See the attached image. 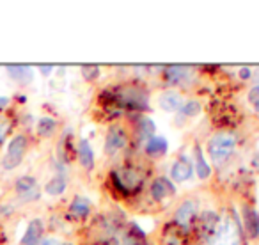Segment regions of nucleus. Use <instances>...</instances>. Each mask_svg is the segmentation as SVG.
<instances>
[{
    "instance_id": "obj_1",
    "label": "nucleus",
    "mask_w": 259,
    "mask_h": 245,
    "mask_svg": "<svg viewBox=\"0 0 259 245\" xmlns=\"http://www.w3.org/2000/svg\"><path fill=\"white\" fill-rule=\"evenodd\" d=\"M238 144L236 134L233 132H215L208 141V155L215 166H222L229 160Z\"/></svg>"
},
{
    "instance_id": "obj_2",
    "label": "nucleus",
    "mask_w": 259,
    "mask_h": 245,
    "mask_svg": "<svg viewBox=\"0 0 259 245\" xmlns=\"http://www.w3.org/2000/svg\"><path fill=\"white\" fill-rule=\"evenodd\" d=\"M110 176L114 181V187L124 195L137 194L144 185V174L135 166H121L119 169L112 171Z\"/></svg>"
},
{
    "instance_id": "obj_3",
    "label": "nucleus",
    "mask_w": 259,
    "mask_h": 245,
    "mask_svg": "<svg viewBox=\"0 0 259 245\" xmlns=\"http://www.w3.org/2000/svg\"><path fill=\"white\" fill-rule=\"evenodd\" d=\"M213 245H241V227L236 217L227 215L219 220Z\"/></svg>"
},
{
    "instance_id": "obj_4",
    "label": "nucleus",
    "mask_w": 259,
    "mask_h": 245,
    "mask_svg": "<svg viewBox=\"0 0 259 245\" xmlns=\"http://www.w3.org/2000/svg\"><path fill=\"white\" fill-rule=\"evenodd\" d=\"M128 141H130V135H128V130H126L122 125L115 123V125H110L107 130V135H105V153L108 156H114L117 155L119 151L128 146Z\"/></svg>"
},
{
    "instance_id": "obj_5",
    "label": "nucleus",
    "mask_w": 259,
    "mask_h": 245,
    "mask_svg": "<svg viewBox=\"0 0 259 245\" xmlns=\"http://www.w3.org/2000/svg\"><path fill=\"white\" fill-rule=\"evenodd\" d=\"M29 148V141H27L25 135L18 134L9 141L8 146V153H6L4 158V167L6 169H15L22 164L23 156H25V151Z\"/></svg>"
},
{
    "instance_id": "obj_6",
    "label": "nucleus",
    "mask_w": 259,
    "mask_h": 245,
    "mask_svg": "<svg viewBox=\"0 0 259 245\" xmlns=\"http://www.w3.org/2000/svg\"><path fill=\"white\" fill-rule=\"evenodd\" d=\"M197 212H199L197 199H185V201L176 208L174 222H176L181 229H188V227L194 224V220L197 219Z\"/></svg>"
},
{
    "instance_id": "obj_7",
    "label": "nucleus",
    "mask_w": 259,
    "mask_h": 245,
    "mask_svg": "<svg viewBox=\"0 0 259 245\" xmlns=\"http://www.w3.org/2000/svg\"><path fill=\"white\" fill-rule=\"evenodd\" d=\"M163 76H165V82L169 84V86L187 87V86H190V82L194 80L195 73H194V69L188 68V66L178 64V66H167Z\"/></svg>"
},
{
    "instance_id": "obj_8",
    "label": "nucleus",
    "mask_w": 259,
    "mask_h": 245,
    "mask_svg": "<svg viewBox=\"0 0 259 245\" xmlns=\"http://www.w3.org/2000/svg\"><path fill=\"white\" fill-rule=\"evenodd\" d=\"M149 194L151 197L155 199L156 202H162L165 201L167 197H172L176 194V187L170 180H167L165 176H158L151 181L149 185Z\"/></svg>"
},
{
    "instance_id": "obj_9",
    "label": "nucleus",
    "mask_w": 259,
    "mask_h": 245,
    "mask_svg": "<svg viewBox=\"0 0 259 245\" xmlns=\"http://www.w3.org/2000/svg\"><path fill=\"white\" fill-rule=\"evenodd\" d=\"M194 174V167H192V160L188 156L181 155L176 162L170 166V178L174 183H185L188 181Z\"/></svg>"
},
{
    "instance_id": "obj_10",
    "label": "nucleus",
    "mask_w": 259,
    "mask_h": 245,
    "mask_svg": "<svg viewBox=\"0 0 259 245\" xmlns=\"http://www.w3.org/2000/svg\"><path fill=\"white\" fill-rule=\"evenodd\" d=\"M185 103V98L180 91L176 89H167L158 96V105L165 112H180Z\"/></svg>"
},
{
    "instance_id": "obj_11",
    "label": "nucleus",
    "mask_w": 259,
    "mask_h": 245,
    "mask_svg": "<svg viewBox=\"0 0 259 245\" xmlns=\"http://www.w3.org/2000/svg\"><path fill=\"white\" fill-rule=\"evenodd\" d=\"M16 192L23 201H34L39 197V188H37V181L32 176H22L16 181Z\"/></svg>"
},
{
    "instance_id": "obj_12",
    "label": "nucleus",
    "mask_w": 259,
    "mask_h": 245,
    "mask_svg": "<svg viewBox=\"0 0 259 245\" xmlns=\"http://www.w3.org/2000/svg\"><path fill=\"white\" fill-rule=\"evenodd\" d=\"M45 233V224L41 219H34L29 222L25 229V234L22 238V245H37L43 238Z\"/></svg>"
},
{
    "instance_id": "obj_13",
    "label": "nucleus",
    "mask_w": 259,
    "mask_h": 245,
    "mask_svg": "<svg viewBox=\"0 0 259 245\" xmlns=\"http://www.w3.org/2000/svg\"><path fill=\"white\" fill-rule=\"evenodd\" d=\"M155 132H156L155 121H153L149 115H139L137 121H135V134H137V137L141 139L144 144L151 137H155Z\"/></svg>"
},
{
    "instance_id": "obj_14",
    "label": "nucleus",
    "mask_w": 259,
    "mask_h": 245,
    "mask_svg": "<svg viewBox=\"0 0 259 245\" xmlns=\"http://www.w3.org/2000/svg\"><path fill=\"white\" fill-rule=\"evenodd\" d=\"M241 217H243V231L247 238H257V212L250 205H243Z\"/></svg>"
},
{
    "instance_id": "obj_15",
    "label": "nucleus",
    "mask_w": 259,
    "mask_h": 245,
    "mask_svg": "<svg viewBox=\"0 0 259 245\" xmlns=\"http://www.w3.org/2000/svg\"><path fill=\"white\" fill-rule=\"evenodd\" d=\"M76 158H78L80 166L85 171H93L94 169V151L91 148L89 141L82 139L76 146Z\"/></svg>"
},
{
    "instance_id": "obj_16",
    "label": "nucleus",
    "mask_w": 259,
    "mask_h": 245,
    "mask_svg": "<svg viewBox=\"0 0 259 245\" xmlns=\"http://www.w3.org/2000/svg\"><path fill=\"white\" fill-rule=\"evenodd\" d=\"M167 149H169V142H167V139L165 137H158V135L151 137L144 144L146 155L153 156V158H156V156H163L167 153Z\"/></svg>"
},
{
    "instance_id": "obj_17",
    "label": "nucleus",
    "mask_w": 259,
    "mask_h": 245,
    "mask_svg": "<svg viewBox=\"0 0 259 245\" xmlns=\"http://www.w3.org/2000/svg\"><path fill=\"white\" fill-rule=\"evenodd\" d=\"M194 162H195V173H197V176L201 178V180H209V176H211V167L206 162L204 153H202L199 144L194 146Z\"/></svg>"
},
{
    "instance_id": "obj_18",
    "label": "nucleus",
    "mask_w": 259,
    "mask_h": 245,
    "mask_svg": "<svg viewBox=\"0 0 259 245\" xmlns=\"http://www.w3.org/2000/svg\"><path fill=\"white\" fill-rule=\"evenodd\" d=\"M8 73L13 80H16V82H20V84H29L34 76L30 66H20V64L8 66Z\"/></svg>"
},
{
    "instance_id": "obj_19",
    "label": "nucleus",
    "mask_w": 259,
    "mask_h": 245,
    "mask_svg": "<svg viewBox=\"0 0 259 245\" xmlns=\"http://www.w3.org/2000/svg\"><path fill=\"white\" fill-rule=\"evenodd\" d=\"M69 213L78 219H85L91 215V202L85 197H75L69 205Z\"/></svg>"
},
{
    "instance_id": "obj_20",
    "label": "nucleus",
    "mask_w": 259,
    "mask_h": 245,
    "mask_svg": "<svg viewBox=\"0 0 259 245\" xmlns=\"http://www.w3.org/2000/svg\"><path fill=\"white\" fill-rule=\"evenodd\" d=\"M36 130L41 137H52L55 134V130H57V121L54 117H50V115H45V117H41L37 121Z\"/></svg>"
},
{
    "instance_id": "obj_21",
    "label": "nucleus",
    "mask_w": 259,
    "mask_h": 245,
    "mask_svg": "<svg viewBox=\"0 0 259 245\" xmlns=\"http://www.w3.org/2000/svg\"><path fill=\"white\" fill-rule=\"evenodd\" d=\"M66 187H68V181H66L64 176H55L45 185V192L48 195H61L64 194Z\"/></svg>"
},
{
    "instance_id": "obj_22",
    "label": "nucleus",
    "mask_w": 259,
    "mask_h": 245,
    "mask_svg": "<svg viewBox=\"0 0 259 245\" xmlns=\"http://www.w3.org/2000/svg\"><path fill=\"white\" fill-rule=\"evenodd\" d=\"M202 110L201 103H199L197 100H188L183 103V107H181L180 114L185 115V117H195V115H199Z\"/></svg>"
},
{
    "instance_id": "obj_23",
    "label": "nucleus",
    "mask_w": 259,
    "mask_h": 245,
    "mask_svg": "<svg viewBox=\"0 0 259 245\" xmlns=\"http://www.w3.org/2000/svg\"><path fill=\"white\" fill-rule=\"evenodd\" d=\"M247 100H248V103H250L252 107L255 108V112H259V84H257V86H254L250 91H248Z\"/></svg>"
},
{
    "instance_id": "obj_24",
    "label": "nucleus",
    "mask_w": 259,
    "mask_h": 245,
    "mask_svg": "<svg viewBox=\"0 0 259 245\" xmlns=\"http://www.w3.org/2000/svg\"><path fill=\"white\" fill-rule=\"evenodd\" d=\"M82 71L87 80H94L100 76V68H98V66H83Z\"/></svg>"
},
{
    "instance_id": "obj_25",
    "label": "nucleus",
    "mask_w": 259,
    "mask_h": 245,
    "mask_svg": "<svg viewBox=\"0 0 259 245\" xmlns=\"http://www.w3.org/2000/svg\"><path fill=\"white\" fill-rule=\"evenodd\" d=\"M240 76H241L243 80H248V78L252 76V69H250V68H241V69H240Z\"/></svg>"
},
{
    "instance_id": "obj_26",
    "label": "nucleus",
    "mask_w": 259,
    "mask_h": 245,
    "mask_svg": "<svg viewBox=\"0 0 259 245\" xmlns=\"http://www.w3.org/2000/svg\"><path fill=\"white\" fill-rule=\"evenodd\" d=\"M6 132H8V125H6L4 121H0V142L4 141V137H6Z\"/></svg>"
},
{
    "instance_id": "obj_27",
    "label": "nucleus",
    "mask_w": 259,
    "mask_h": 245,
    "mask_svg": "<svg viewBox=\"0 0 259 245\" xmlns=\"http://www.w3.org/2000/svg\"><path fill=\"white\" fill-rule=\"evenodd\" d=\"M252 166H254L255 171H259V151H255L254 158H252Z\"/></svg>"
},
{
    "instance_id": "obj_28",
    "label": "nucleus",
    "mask_w": 259,
    "mask_h": 245,
    "mask_svg": "<svg viewBox=\"0 0 259 245\" xmlns=\"http://www.w3.org/2000/svg\"><path fill=\"white\" fill-rule=\"evenodd\" d=\"M39 69L43 71V75H50L52 69H54V66H39Z\"/></svg>"
},
{
    "instance_id": "obj_29",
    "label": "nucleus",
    "mask_w": 259,
    "mask_h": 245,
    "mask_svg": "<svg viewBox=\"0 0 259 245\" xmlns=\"http://www.w3.org/2000/svg\"><path fill=\"white\" fill-rule=\"evenodd\" d=\"M8 105H9V98H6V96H0V108L8 107Z\"/></svg>"
},
{
    "instance_id": "obj_30",
    "label": "nucleus",
    "mask_w": 259,
    "mask_h": 245,
    "mask_svg": "<svg viewBox=\"0 0 259 245\" xmlns=\"http://www.w3.org/2000/svg\"><path fill=\"white\" fill-rule=\"evenodd\" d=\"M45 245H61V243H59V241H47Z\"/></svg>"
},
{
    "instance_id": "obj_31",
    "label": "nucleus",
    "mask_w": 259,
    "mask_h": 245,
    "mask_svg": "<svg viewBox=\"0 0 259 245\" xmlns=\"http://www.w3.org/2000/svg\"><path fill=\"white\" fill-rule=\"evenodd\" d=\"M257 215H259V212H257Z\"/></svg>"
}]
</instances>
